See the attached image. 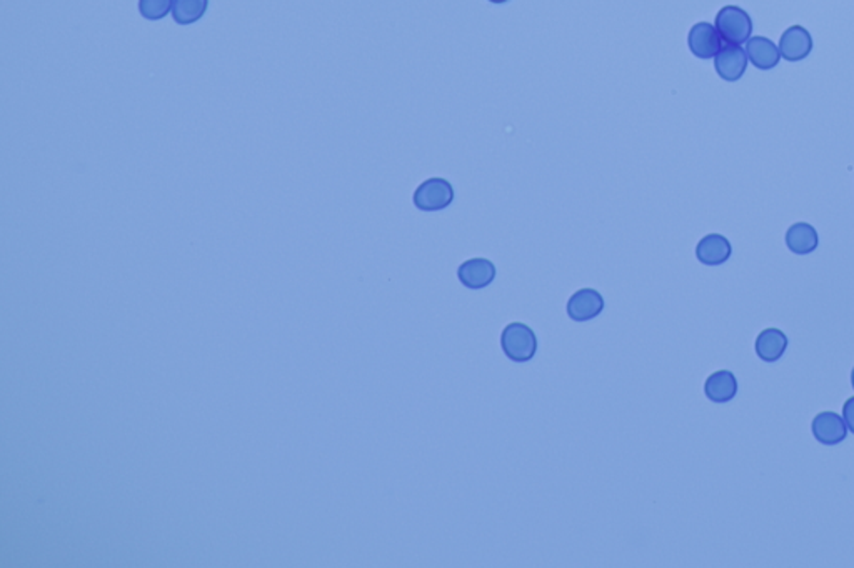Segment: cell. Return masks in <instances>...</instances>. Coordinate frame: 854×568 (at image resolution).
Returning a JSON list of instances; mask_svg holds the SVG:
<instances>
[{"label": "cell", "mask_w": 854, "mask_h": 568, "mask_svg": "<svg viewBox=\"0 0 854 568\" xmlns=\"http://www.w3.org/2000/svg\"><path fill=\"white\" fill-rule=\"evenodd\" d=\"M842 418L846 422V426L854 434V397L848 399L842 405Z\"/></svg>", "instance_id": "e0dca14e"}, {"label": "cell", "mask_w": 854, "mask_h": 568, "mask_svg": "<svg viewBox=\"0 0 854 568\" xmlns=\"http://www.w3.org/2000/svg\"><path fill=\"white\" fill-rule=\"evenodd\" d=\"M489 2H491V4H506V2H509V0H489Z\"/></svg>", "instance_id": "ac0fdd59"}, {"label": "cell", "mask_w": 854, "mask_h": 568, "mask_svg": "<svg viewBox=\"0 0 854 568\" xmlns=\"http://www.w3.org/2000/svg\"><path fill=\"white\" fill-rule=\"evenodd\" d=\"M567 315L574 322H588L605 310V298L594 288H581L567 300Z\"/></svg>", "instance_id": "5b68a950"}, {"label": "cell", "mask_w": 854, "mask_h": 568, "mask_svg": "<svg viewBox=\"0 0 854 568\" xmlns=\"http://www.w3.org/2000/svg\"><path fill=\"white\" fill-rule=\"evenodd\" d=\"M500 349L509 361L517 363L533 361L538 352V337L526 323H509L500 334Z\"/></svg>", "instance_id": "6da1fadb"}, {"label": "cell", "mask_w": 854, "mask_h": 568, "mask_svg": "<svg viewBox=\"0 0 854 568\" xmlns=\"http://www.w3.org/2000/svg\"><path fill=\"white\" fill-rule=\"evenodd\" d=\"M454 200L452 185L441 177H433L422 182L414 192V206L422 212L444 210Z\"/></svg>", "instance_id": "3957f363"}, {"label": "cell", "mask_w": 854, "mask_h": 568, "mask_svg": "<svg viewBox=\"0 0 854 568\" xmlns=\"http://www.w3.org/2000/svg\"><path fill=\"white\" fill-rule=\"evenodd\" d=\"M460 284L473 290L484 288L496 279V265L487 258H469L458 269Z\"/></svg>", "instance_id": "9c48e42d"}, {"label": "cell", "mask_w": 854, "mask_h": 568, "mask_svg": "<svg viewBox=\"0 0 854 568\" xmlns=\"http://www.w3.org/2000/svg\"><path fill=\"white\" fill-rule=\"evenodd\" d=\"M811 432L815 439L823 445H838L848 435V426L840 413L819 412L813 418Z\"/></svg>", "instance_id": "ba28073f"}, {"label": "cell", "mask_w": 854, "mask_h": 568, "mask_svg": "<svg viewBox=\"0 0 854 568\" xmlns=\"http://www.w3.org/2000/svg\"><path fill=\"white\" fill-rule=\"evenodd\" d=\"M716 28L721 39L728 44H746L752 34V20L749 13L737 5H726L716 13Z\"/></svg>", "instance_id": "7a4b0ae2"}, {"label": "cell", "mask_w": 854, "mask_h": 568, "mask_svg": "<svg viewBox=\"0 0 854 568\" xmlns=\"http://www.w3.org/2000/svg\"><path fill=\"white\" fill-rule=\"evenodd\" d=\"M733 254V247L721 233H710L703 237L696 246V257L708 267L723 265Z\"/></svg>", "instance_id": "30bf717a"}, {"label": "cell", "mask_w": 854, "mask_h": 568, "mask_svg": "<svg viewBox=\"0 0 854 568\" xmlns=\"http://www.w3.org/2000/svg\"><path fill=\"white\" fill-rule=\"evenodd\" d=\"M687 45L695 57L706 61L716 57V53L723 49V39L718 28L711 26L710 22H697L689 30Z\"/></svg>", "instance_id": "277c9868"}, {"label": "cell", "mask_w": 854, "mask_h": 568, "mask_svg": "<svg viewBox=\"0 0 854 568\" xmlns=\"http://www.w3.org/2000/svg\"><path fill=\"white\" fill-rule=\"evenodd\" d=\"M174 0H139V12L147 20H160L171 12Z\"/></svg>", "instance_id": "2e32d148"}, {"label": "cell", "mask_w": 854, "mask_h": 568, "mask_svg": "<svg viewBox=\"0 0 854 568\" xmlns=\"http://www.w3.org/2000/svg\"><path fill=\"white\" fill-rule=\"evenodd\" d=\"M785 240H786L789 250L796 256H808V254L815 252L819 246V237H817L815 227L806 223V222L793 223L786 232Z\"/></svg>", "instance_id": "5bb4252c"}, {"label": "cell", "mask_w": 854, "mask_h": 568, "mask_svg": "<svg viewBox=\"0 0 854 568\" xmlns=\"http://www.w3.org/2000/svg\"><path fill=\"white\" fill-rule=\"evenodd\" d=\"M813 51V37L801 26H791L783 32L779 39L781 57L788 62H800Z\"/></svg>", "instance_id": "52a82bcc"}, {"label": "cell", "mask_w": 854, "mask_h": 568, "mask_svg": "<svg viewBox=\"0 0 854 568\" xmlns=\"http://www.w3.org/2000/svg\"><path fill=\"white\" fill-rule=\"evenodd\" d=\"M714 69L718 76L726 82H736L744 76L748 69V53L735 44L724 45L714 57Z\"/></svg>", "instance_id": "8992f818"}, {"label": "cell", "mask_w": 854, "mask_h": 568, "mask_svg": "<svg viewBox=\"0 0 854 568\" xmlns=\"http://www.w3.org/2000/svg\"><path fill=\"white\" fill-rule=\"evenodd\" d=\"M704 394L708 401L714 403L733 401L737 394L736 377L729 370H718L711 374L704 382Z\"/></svg>", "instance_id": "4fadbf2b"}, {"label": "cell", "mask_w": 854, "mask_h": 568, "mask_svg": "<svg viewBox=\"0 0 854 568\" xmlns=\"http://www.w3.org/2000/svg\"><path fill=\"white\" fill-rule=\"evenodd\" d=\"M788 349V337L779 329H766L756 337L754 350L762 361H777Z\"/></svg>", "instance_id": "7c38bea8"}, {"label": "cell", "mask_w": 854, "mask_h": 568, "mask_svg": "<svg viewBox=\"0 0 854 568\" xmlns=\"http://www.w3.org/2000/svg\"><path fill=\"white\" fill-rule=\"evenodd\" d=\"M851 385H853V388H854V367H853V370H851Z\"/></svg>", "instance_id": "d6986e66"}, {"label": "cell", "mask_w": 854, "mask_h": 568, "mask_svg": "<svg viewBox=\"0 0 854 568\" xmlns=\"http://www.w3.org/2000/svg\"><path fill=\"white\" fill-rule=\"evenodd\" d=\"M209 0H174L172 17L179 26L196 24L204 17Z\"/></svg>", "instance_id": "9a60e30c"}, {"label": "cell", "mask_w": 854, "mask_h": 568, "mask_svg": "<svg viewBox=\"0 0 854 568\" xmlns=\"http://www.w3.org/2000/svg\"><path fill=\"white\" fill-rule=\"evenodd\" d=\"M748 61L760 70H771L781 61V52L775 42L768 37H751L746 42Z\"/></svg>", "instance_id": "8fae6325"}]
</instances>
